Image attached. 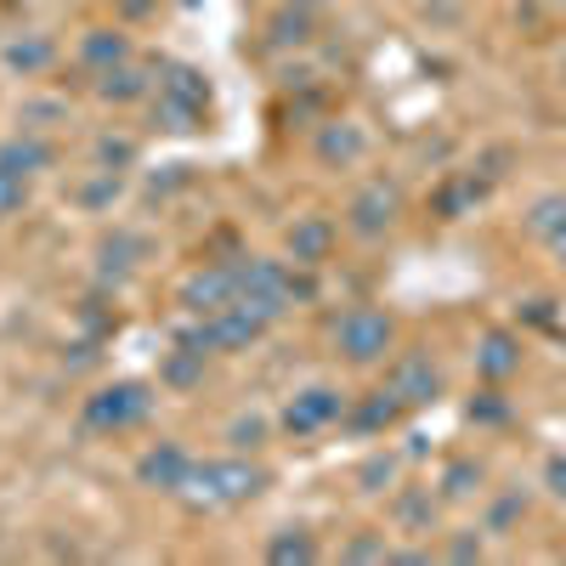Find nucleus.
<instances>
[{
	"mask_svg": "<svg viewBox=\"0 0 566 566\" xmlns=\"http://www.w3.org/2000/svg\"><path fill=\"white\" fill-rule=\"evenodd\" d=\"M397 340V323L380 312V306H352L340 323H335V346L352 357V363H380Z\"/></svg>",
	"mask_w": 566,
	"mask_h": 566,
	"instance_id": "obj_2",
	"label": "nucleus"
},
{
	"mask_svg": "<svg viewBox=\"0 0 566 566\" xmlns=\"http://www.w3.org/2000/svg\"><path fill=\"white\" fill-rule=\"evenodd\" d=\"M272 29H277V40H306V18L295 12V18H272Z\"/></svg>",
	"mask_w": 566,
	"mask_h": 566,
	"instance_id": "obj_29",
	"label": "nucleus"
},
{
	"mask_svg": "<svg viewBox=\"0 0 566 566\" xmlns=\"http://www.w3.org/2000/svg\"><path fill=\"white\" fill-rule=\"evenodd\" d=\"M199 374H205V352H199V346H181V352L165 363V380H170V386H193Z\"/></svg>",
	"mask_w": 566,
	"mask_h": 566,
	"instance_id": "obj_18",
	"label": "nucleus"
},
{
	"mask_svg": "<svg viewBox=\"0 0 566 566\" xmlns=\"http://www.w3.org/2000/svg\"><path fill=\"white\" fill-rule=\"evenodd\" d=\"M261 437H266L261 419H239V424H232V442H239V448H261Z\"/></svg>",
	"mask_w": 566,
	"mask_h": 566,
	"instance_id": "obj_27",
	"label": "nucleus"
},
{
	"mask_svg": "<svg viewBox=\"0 0 566 566\" xmlns=\"http://www.w3.org/2000/svg\"><path fill=\"white\" fill-rule=\"evenodd\" d=\"M266 555H272V560H317V544H312L306 533H295V538H277Z\"/></svg>",
	"mask_w": 566,
	"mask_h": 566,
	"instance_id": "obj_24",
	"label": "nucleus"
},
{
	"mask_svg": "<svg viewBox=\"0 0 566 566\" xmlns=\"http://www.w3.org/2000/svg\"><path fill=\"white\" fill-rule=\"evenodd\" d=\"M386 391H397L402 408H424V402H437V397H442V374H437V363L424 357V352H408V357L391 363Z\"/></svg>",
	"mask_w": 566,
	"mask_h": 566,
	"instance_id": "obj_4",
	"label": "nucleus"
},
{
	"mask_svg": "<svg viewBox=\"0 0 566 566\" xmlns=\"http://www.w3.org/2000/svg\"><path fill=\"white\" fill-rule=\"evenodd\" d=\"M476 368L488 374L493 386H499V380H510V374L522 368V346H515V335H504V328H493V335L482 340V352H476Z\"/></svg>",
	"mask_w": 566,
	"mask_h": 566,
	"instance_id": "obj_9",
	"label": "nucleus"
},
{
	"mask_svg": "<svg viewBox=\"0 0 566 566\" xmlns=\"http://www.w3.org/2000/svg\"><path fill=\"white\" fill-rule=\"evenodd\" d=\"M397 515H402V522H408V527H424V522H431V515H437V504H431V499H424V493H402V504H397Z\"/></svg>",
	"mask_w": 566,
	"mask_h": 566,
	"instance_id": "obj_25",
	"label": "nucleus"
},
{
	"mask_svg": "<svg viewBox=\"0 0 566 566\" xmlns=\"http://www.w3.org/2000/svg\"><path fill=\"white\" fill-rule=\"evenodd\" d=\"M266 488V470L244 464V459H221V464H193L181 482L187 504H244Z\"/></svg>",
	"mask_w": 566,
	"mask_h": 566,
	"instance_id": "obj_1",
	"label": "nucleus"
},
{
	"mask_svg": "<svg viewBox=\"0 0 566 566\" xmlns=\"http://www.w3.org/2000/svg\"><path fill=\"white\" fill-rule=\"evenodd\" d=\"M187 470H193V459H187L176 442H159L148 459L136 464V476L148 482V488H165V493H181V482H187Z\"/></svg>",
	"mask_w": 566,
	"mask_h": 566,
	"instance_id": "obj_7",
	"label": "nucleus"
},
{
	"mask_svg": "<svg viewBox=\"0 0 566 566\" xmlns=\"http://www.w3.org/2000/svg\"><path fill=\"white\" fill-rule=\"evenodd\" d=\"M555 7H560V12H566V0H555Z\"/></svg>",
	"mask_w": 566,
	"mask_h": 566,
	"instance_id": "obj_33",
	"label": "nucleus"
},
{
	"mask_svg": "<svg viewBox=\"0 0 566 566\" xmlns=\"http://www.w3.org/2000/svg\"><path fill=\"white\" fill-rule=\"evenodd\" d=\"M301 7H323V0H301Z\"/></svg>",
	"mask_w": 566,
	"mask_h": 566,
	"instance_id": "obj_32",
	"label": "nucleus"
},
{
	"mask_svg": "<svg viewBox=\"0 0 566 566\" xmlns=\"http://www.w3.org/2000/svg\"><path fill=\"white\" fill-rule=\"evenodd\" d=\"M470 199H482V181H476V176H459V181H448L442 193H437V210H442V216L453 221V216H459V210H464Z\"/></svg>",
	"mask_w": 566,
	"mask_h": 566,
	"instance_id": "obj_17",
	"label": "nucleus"
},
{
	"mask_svg": "<svg viewBox=\"0 0 566 566\" xmlns=\"http://www.w3.org/2000/svg\"><path fill=\"white\" fill-rule=\"evenodd\" d=\"M165 74H170V80L159 85V97H176V103L205 108V85H199V74H193V69H181V63H176V69H165Z\"/></svg>",
	"mask_w": 566,
	"mask_h": 566,
	"instance_id": "obj_15",
	"label": "nucleus"
},
{
	"mask_svg": "<svg viewBox=\"0 0 566 566\" xmlns=\"http://www.w3.org/2000/svg\"><path fill=\"white\" fill-rule=\"evenodd\" d=\"M527 227H533L538 239L549 244L555 232L566 227V193H549V199H538V205H533V216H527Z\"/></svg>",
	"mask_w": 566,
	"mask_h": 566,
	"instance_id": "obj_13",
	"label": "nucleus"
},
{
	"mask_svg": "<svg viewBox=\"0 0 566 566\" xmlns=\"http://www.w3.org/2000/svg\"><path fill=\"white\" fill-rule=\"evenodd\" d=\"M397 210H402V193L391 181H368L363 193L352 199V210H346V221H352V232H363V239H380V232L397 221Z\"/></svg>",
	"mask_w": 566,
	"mask_h": 566,
	"instance_id": "obj_5",
	"label": "nucleus"
},
{
	"mask_svg": "<svg viewBox=\"0 0 566 566\" xmlns=\"http://www.w3.org/2000/svg\"><path fill=\"white\" fill-rule=\"evenodd\" d=\"M7 63H12V69H23V74H34V69H45V63H52V45H45V40L12 45V52H7Z\"/></svg>",
	"mask_w": 566,
	"mask_h": 566,
	"instance_id": "obj_21",
	"label": "nucleus"
},
{
	"mask_svg": "<svg viewBox=\"0 0 566 566\" xmlns=\"http://www.w3.org/2000/svg\"><path fill=\"white\" fill-rule=\"evenodd\" d=\"M290 250H295L301 266H317L328 250H335V221L328 216H301L295 232H290Z\"/></svg>",
	"mask_w": 566,
	"mask_h": 566,
	"instance_id": "obj_8",
	"label": "nucleus"
},
{
	"mask_svg": "<svg viewBox=\"0 0 566 566\" xmlns=\"http://www.w3.org/2000/svg\"><path fill=\"white\" fill-rule=\"evenodd\" d=\"M549 250H555V261L566 266V227H560V232H555V239H549Z\"/></svg>",
	"mask_w": 566,
	"mask_h": 566,
	"instance_id": "obj_31",
	"label": "nucleus"
},
{
	"mask_svg": "<svg viewBox=\"0 0 566 566\" xmlns=\"http://www.w3.org/2000/svg\"><path fill=\"white\" fill-rule=\"evenodd\" d=\"M476 488H482V464H476V459H453L448 476H442V493H448V499H470Z\"/></svg>",
	"mask_w": 566,
	"mask_h": 566,
	"instance_id": "obj_16",
	"label": "nucleus"
},
{
	"mask_svg": "<svg viewBox=\"0 0 566 566\" xmlns=\"http://www.w3.org/2000/svg\"><path fill=\"white\" fill-rule=\"evenodd\" d=\"M470 419H476V424H504L510 419V402L499 391H482L476 402H470Z\"/></svg>",
	"mask_w": 566,
	"mask_h": 566,
	"instance_id": "obj_23",
	"label": "nucleus"
},
{
	"mask_svg": "<svg viewBox=\"0 0 566 566\" xmlns=\"http://www.w3.org/2000/svg\"><path fill=\"white\" fill-rule=\"evenodd\" d=\"M470 555H482V538H453V560H470Z\"/></svg>",
	"mask_w": 566,
	"mask_h": 566,
	"instance_id": "obj_30",
	"label": "nucleus"
},
{
	"mask_svg": "<svg viewBox=\"0 0 566 566\" xmlns=\"http://www.w3.org/2000/svg\"><path fill=\"white\" fill-rule=\"evenodd\" d=\"M544 488H549L555 499H566V453H549V459H544Z\"/></svg>",
	"mask_w": 566,
	"mask_h": 566,
	"instance_id": "obj_26",
	"label": "nucleus"
},
{
	"mask_svg": "<svg viewBox=\"0 0 566 566\" xmlns=\"http://www.w3.org/2000/svg\"><path fill=\"white\" fill-rule=\"evenodd\" d=\"M23 205H29V181H23V170L0 165V216H18Z\"/></svg>",
	"mask_w": 566,
	"mask_h": 566,
	"instance_id": "obj_19",
	"label": "nucleus"
},
{
	"mask_svg": "<svg viewBox=\"0 0 566 566\" xmlns=\"http://www.w3.org/2000/svg\"><path fill=\"white\" fill-rule=\"evenodd\" d=\"M142 91H148V80L130 74V69H108L103 74V97L108 103H130V97H142Z\"/></svg>",
	"mask_w": 566,
	"mask_h": 566,
	"instance_id": "obj_20",
	"label": "nucleus"
},
{
	"mask_svg": "<svg viewBox=\"0 0 566 566\" xmlns=\"http://www.w3.org/2000/svg\"><path fill=\"white\" fill-rule=\"evenodd\" d=\"M0 165H12V170L34 176V170L52 165V148H40V142H7V148H0Z\"/></svg>",
	"mask_w": 566,
	"mask_h": 566,
	"instance_id": "obj_14",
	"label": "nucleus"
},
{
	"mask_svg": "<svg viewBox=\"0 0 566 566\" xmlns=\"http://www.w3.org/2000/svg\"><path fill=\"white\" fill-rule=\"evenodd\" d=\"M363 148H368V142H363L357 125H328L323 142H317V154H323L328 165H352V159H363Z\"/></svg>",
	"mask_w": 566,
	"mask_h": 566,
	"instance_id": "obj_10",
	"label": "nucleus"
},
{
	"mask_svg": "<svg viewBox=\"0 0 566 566\" xmlns=\"http://www.w3.org/2000/svg\"><path fill=\"white\" fill-rule=\"evenodd\" d=\"M80 57H85L91 69H103V74H108L114 63H125V40H119V34H103V29H97V34H85Z\"/></svg>",
	"mask_w": 566,
	"mask_h": 566,
	"instance_id": "obj_12",
	"label": "nucleus"
},
{
	"mask_svg": "<svg viewBox=\"0 0 566 566\" xmlns=\"http://www.w3.org/2000/svg\"><path fill=\"white\" fill-rule=\"evenodd\" d=\"M515 515H527V493H504V499L488 510V533H504Z\"/></svg>",
	"mask_w": 566,
	"mask_h": 566,
	"instance_id": "obj_22",
	"label": "nucleus"
},
{
	"mask_svg": "<svg viewBox=\"0 0 566 566\" xmlns=\"http://www.w3.org/2000/svg\"><path fill=\"white\" fill-rule=\"evenodd\" d=\"M148 408H154L148 386L125 380V386H108V391H97L85 402V424H91V431H130V424L148 419Z\"/></svg>",
	"mask_w": 566,
	"mask_h": 566,
	"instance_id": "obj_3",
	"label": "nucleus"
},
{
	"mask_svg": "<svg viewBox=\"0 0 566 566\" xmlns=\"http://www.w3.org/2000/svg\"><path fill=\"white\" fill-rule=\"evenodd\" d=\"M346 413V397L340 391H328V386H312V391H301L295 402H290V413H283V424H290L295 437H317V431H328Z\"/></svg>",
	"mask_w": 566,
	"mask_h": 566,
	"instance_id": "obj_6",
	"label": "nucleus"
},
{
	"mask_svg": "<svg viewBox=\"0 0 566 566\" xmlns=\"http://www.w3.org/2000/svg\"><path fill=\"white\" fill-rule=\"evenodd\" d=\"M397 413H402V397H397V391H374V397L352 413V424H357V431H386V424H397Z\"/></svg>",
	"mask_w": 566,
	"mask_h": 566,
	"instance_id": "obj_11",
	"label": "nucleus"
},
{
	"mask_svg": "<svg viewBox=\"0 0 566 566\" xmlns=\"http://www.w3.org/2000/svg\"><path fill=\"white\" fill-rule=\"evenodd\" d=\"M391 470H397L391 459H368V464H363V488H380V482H391Z\"/></svg>",
	"mask_w": 566,
	"mask_h": 566,
	"instance_id": "obj_28",
	"label": "nucleus"
}]
</instances>
